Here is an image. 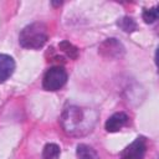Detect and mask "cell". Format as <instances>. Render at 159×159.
<instances>
[{
	"instance_id": "obj_1",
	"label": "cell",
	"mask_w": 159,
	"mask_h": 159,
	"mask_svg": "<svg viewBox=\"0 0 159 159\" xmlns=\"http://www.w3.org/2000/svg\"><path fill=\"white\" fill-rule=\"evenodd\" d=\"M48 39L47 27L42 22H32L25 26L19 35V42L24 48L39 50Z\"/></svg>"
},
{
	"instance_id": "obj_2",
	"label": "cell",
	"mask_w": 159,
	"mask_h": 159,
	"mask_svg": "<svg viewBox=\"0 0 159 159\" xmlns=\"http://www.w3.org/2000/svg\"><path fill=\"white\" fill-rule=\"evenodd\" d=\"M61 124L63 130L68 134H83L82 130L87 128L89 120H86V112L82 108L70 106L61 116Z\"/></svg>"
},
{
	"instance_id": "obj_3",
	"label": "cell",
	"mask_w": 159,
	"mask_h": 159,
	"mask_svg": "<svg viewBox=\"0 0 159 159\" xmlns=\"http://www.w3.org/2000/svg\"><path fill=\"white\" fill-rule=\"evenodd\" d=\"M67 82V72L62 66L50 67L43 75L42 87L46 91H58Z\"/></svg>"
},
{
	"instance_id": "obj_4",
	"label": "cell",
	"mask_w": 159,
	"mask_h": 159,
	"mask_svg": "<svg viewBox=\"0 0 159 159\" xmlns=\"http://www.w3.org/2000/svg\"><path fill=\"white\" fill-rule=\"evenodd\" d=\"M147 153V139L144 137H138L128 147H125L119 159H144Z\"/></svg>"
},
{
	"instance_id": "obj_5",
	"label": "cell",
	"mask_w": 159,
	"mask_h": 159,
	"mask_svg": "<svg viewBox=\"0 0 159 159\" xmlns=\"http://www.w3.org/2000/svg\"><path fill=\"white\" fill-rule=\"evenodd\" d=\"M128 120H129V117H128L124 112H117V113L112 114V116L106 120L104 128H106L107 132L114 133V132L120 130L124 125H127Z\"/></svg>"
},
{
	"instance_id": "obj_6",
	"label": "cell",
	"mask_w": 159,
	"mask_h": 159,
	"mask_svg": "<svg viewBox=\"0 0 159 159\" xmlns=\"http://www.w3.org/2000/svg\"><path fill=\"white\" fill-rule=\"evenodd\" d=\"M15 71V61L6 53H0V83H4Z\"/></svg>"
},
{
	"instance_id": "obj_7",
	"label": "cell",
	"mask_w": 159,
	"mask_h": 159,
	"mask_svg": "<svg viewBox=\"0 0 159 159\" xmlns=\"http://www.w3.org/2000/svg\"><path fill=\"white\" fill-rule=\"evenodd\" d=\"M76 153L78 159H99L98 153L87 144H78Z\"/></svg>"
},
{
	"instance_id": "obj_8",
	"label": "cell",
	"mask_w": 159,
	"mask_h": 159,
	"mask_svg": "<svg viewBox=\"0 0 159 159\" xmlns=\"http://www.w3.org/2000/svg\"><path fill=\"white\" fill-rule=\"evenodd\" d=\"M61 149L55 143H47L42 150V159H58Z\"/></svg>"
},
{
	"instance_id": "obj_9",
	"label": "cell",
	"mask_w": 159,
	"mask_h": 159,
	"mask_svg": "<svg viewBox=\"0 0 159 159\" xmlns=\"http://www.w3.org/2000/svg\"><path fill=\"white\" fill-rule=\"evenodd\" d=\"M117 25L124 31V32H133L137 30V22L129 17V16H123L117 21Z\"/></svg>"
},
{
	"instance_id": "obj_10",
	"label": "cell",
	"mask_w": 159,
	"mask_h": 159,
	"mask_svg": "<svg viewBox=\"0 0 159 159\" xmlns=\"http://www.w3.org/2000/svg\"><path fill=\"white\" fill-rule=\"evenodd\" d=\"M58 47H60L70 58H72V60H76V58H77V56H78V48H77L76 46H73L72 43H70L68 41H62V42L58 45Z\"/></svg>"
},
{
	"instance_id": "obj_11",
	"label": "cell",
	"mask_w": 159,
	"mask_h": 159,
	"mask_svg": "<svg viewBox=\"0 0 159 159\" xmlns=\"http://www.w3.org/2000/svg\"><path fill=\"white\" fill-rule=\"evenodd\" d=\"M158 19V6L150 7V9H144L143 11V20L147 24H153Z\"/></svg>"
}]
</instances>
